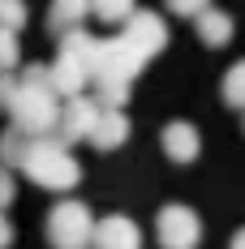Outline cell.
<instances>
[{"label": "cell", "instance_id": "cell-1", "mask_svg": "<svg viewBox=\"0 0 245 249\" xmlns=\"http://www.w3.org/2000/svg\"><path fill=\"white\" fill-rule=\"evenodd\" d=\"M60 95L52 90L48 82V65H26L22 77H18V90L9 99V116H13V129L26 133V138H52L56 124H60Z\"/></svg>", "mask_w": 245, "mask_h": 249}, {"label": "cell", "instance_id": "cell-2", "mask_svg": "<svg viewBox=\"0 0 245 249\" xmlns=\"http://www.w3.org/2000/svg\"><path fill=\"white\" fill-rule=\"evenodd\" d=\"M18 168L39 189H52V194H69L82 180V163L74 159V150L60 138H26V150L18 159Z\"/></svg>", "mask_w": 245, "mask_h": 249}, {"label": "cell", "instance_id": "cell-3", "mask_svg": "<svg viewBox=\"0 0 245 249\" xmlns=\"http://www.w3.org/2000/svg\"><path fill=\"white\" fill-rule=\"evenodd\" d=\"M147 69V56L133 48L125 35H112V39H99L95 43V65H91V86H129L133 77Z\"/></svg>", "mask_w": 245, "mask_h": 249}, {"label": "cell", "instance_id": "cell-4", "mask_svg": "<svg viewBox=\"0 0 245 249\" xmlns=\"http://www.w3.org/2000/svg\"><path fill=\"white\" fill-rule=\"evenodd\" d=\"M95 236V215L77 198H65L48 211V241L52 249H86Z\"/></svg>", "mask_w": 245, "mask_h": 249}, {"label": "cell", "instance_id": "cell-5", "mask_svg": "<svg viewBox=\"0 0 245 249\" xmlns=\"http://www.w3.org/2000/svg\"><path fill=\"white\" fill-rule=\"evenodd\" d=\"M155 241L164 249H198V241H202V219H198V211L181 206V202L164 206V211L155 215Z\"/></svg>", "mask_w": 245, "mask_h": 249}, {"label": "cell", "instance_id": "cell-6", "mask_svg": "<svg viewBox=\"0 0 245 249\" xmlns=\"http://www.w3.org/2000/svg\"><path fill=\"white\" fill-rule=\"evenodd\" d=\"M99 107L95 95H74V99L60 103V124H56V138L65 142V146H74V142H86L91 138V129L99 121Z\"/></svg>", "mask_w": 245, "mask_h": 249}, {"label": "cell", "instance_id": "cell-7", "mask_svg": "<svg viewBox=\"0 0 245 249\" xmlns=\"http://www.w3.org/2000/svg\"><path fill=\"white\" fill-rule=\"evenodd\" d=\"M121 35H125L138 52H142L147 60H155L159 52L168 48V22H164L159 13H151V9H138V13L121 26Z\"/></svg>", "mask_w": 245, "mask_h": 249}, {"label": "cell", "instance_id": "cell-8", "mask_svg": "<svg viewBox=\"0 0 245 249\" xmlns=\"http://www.w3.org/2000/svg\"><path fill=\"white\" fill-rule=\"evenodd\" d=\"M91 245L95 249H142V228L129 215H108V219H95Z\"/></svg>", "mask_w": 245, "mask_h": 249}, {"label": "cell", "instance_id": "cell-9", "mask_svg": "<svg viewBox=\"0 0 245 249\" xmlns=\"http://www.w3.org/2000/svg\"><path fill=\"white\" fill-rule=\"evenodd\" d=\"M159 142H164V150H168L172 163H194L198 155H202V133H198L189 121H168Z\"/></svg>", "mask_w": 245, "mask_h": 249}, {"label": "cell", "instance_id": "cell-10", "mask_svg": "<svg viewBox=\"0 0 245 249\" xmlns=\"http://www.w3.org/2000/svg\"><path fill=\"white\" fill-rule=\"evenodd\" d=\"M86 142H91V146H99V150L125 146V142H129V116H125V107H103Z\"/></svg>", "mask_w": 245, "mask_h": 249}, {"label": "cell", "instance_id": "cell-11", "mask_svg": "<svg viewBox=\"0 0 245 249\" xmlns=\"http://www.w3.org/2000/svg\"><path fill=\"white\" fill-rule=\"evenodd\" d=\"M194 30L207 48H224V43H232V13H224V9L211 4V9H202L194 18Z\"/></svg>", "mask_w": 245, "mask_h": 249}, {"label": "cell", "instance_id": "cell-12", "mask_svg": "<svg viewBox=\"0 0 245 249\" xmlns=\"http://www.w3.org/2000/svg\"><path fill=\"white\" fill-rule=\"evenodd\" d=\"M86 13H91V0H52L48 26L56 35H65V30H77V26L86 22Z\"/></svg>", "mask_w": 245, "mask_h": 249}, {"label": "cell", "instance_id": "cell-13", "mask_svg": "<svg viewBox=\"0 0 245 249\" xmlns=\"http://www.w3.org/2000/svg\"><path fill=\"white\" fill-rule=\"evenodd\" d=\"M91 13L108 26H125L138 13V0H91Z\"/></svg>", "mask_w": 245, "mask_h": 249}, {"label": "cell", "instance_id": "cell-14", "mask_svg": "<svg viewBox=\"0 0 245 249\" xmlns=\"http://www.w3.org/2000/svg\"><path fill=\"white\" fill-rule=\"evenodd\" d=\"M220 95H224V103H228V107H241V112H245V60H237V65L224 73Z\"/></svg>", "mask_w": 245, "mask_h": 249}, {"label": "cell", "instance_id": "cell-15", "mask_svg": "<svg viewBox=\"0 0 245 249\" xmlns=\"http://www.w3.org/2000/svg\"><path fill=\"white\" fill-rule=\"evenodd\" d=\"M22 150H26V133H18L9 124V133H0V159H4V168H18Z\"/></svg>", "mask_w": 245, "mask_h": 249}, {"label": "cell", "instance_id": "cell-16", "mask_svg": "<svg viewBox=\"0 0 245 249\" xmlns=\"http://www.w3.org/2000/svg\"><path fill=\"white\" fill-rule=\"evenodd\" d=\"M26 26V4L22 0H0V30H22Z\"/></svg>", "mask_w": 245, "mask_h": 249}, {"label": "cell", "instance_id": "cell-17", "mask_svg": "<svg viewBox=\"0 0 245 249\" xmlns=\"http://www.w3.org/2000/svg\"><path fill=\"white\" fill-rule=\"evenodd\" d=\"M13 69H18V35L0 30V73H13Z\"/></svg>", "mask_w": 245, "mask_h": 249}, {"label": "cell", "instance_id": "cell-18", "mask_svg": "<svg viewBox=\"0 0 245 249\" xmlns=\"http://www.w3.org/2000/svg\"><path fill=\"white\" fill-rule=\"evenodd\" d=\"M202 9H211V0H168V13H176V18H189V22H194Z\"/></svg>", "mask_w": 245, "mask_h": 249}, {"label": "cell", "instance_id": "cell-19", "mask_svg": "<svg viewBox=\"0 0 245 249\" xmlns=\"http://www.w3.org/2000/svg\"><path fill=\"white\" fill-rule=\"evenodd\" d=\"M13 90H18V77H13V73H0V107H4V112H9Z\"/></svg>", "mask_w": 245, "mask_h": 249}, {"label": "cell", "instance_id": "cell-20", "mask_svg": "<svg viewBox=\"0 0 245 249\" xmlns=\"http://www.w3.org/2000/svg\"><path fill=\"white\" fill-rule=\"evenodd\" d=\"M9 202H13V176H9V168L0 163V211H4Z\"/></svg>", "mask_w": 245, "mask_h": 249}, {"label": "cell", "instance_id": "cell-21", "mask_svg": "<svg viewBox=\"0 0 245 249\" xmlns=\"http://www.w3.org/2000/svg\"><path fill=\"white\" fill-rule=\"evenodd\" d=\"M13 245V228H9V219H4V211H0V249Z\"/></svg>", "mask_w": 245, "mask_h": 249}, {"label": "cell", "instance_id": "cell-22", "mask_svg": "<svg viewBox=\"0 0 245 249\" xmlns=\"http://www.w3.org/2000/svg\"><path fill=\"white\" fill-rule=\"evenodd\" d=\"M232 249H245V228L237 232V236H232Z\"/></svg>", "mask_w": 245, "mask_h": 249}, {"label": "cell", "instance_id": "cell-23", "mask_svg": "<svg viewBox=\"0 0 245 249\" xmlns=\"http://www.w3.org/2000/svg\"><path fill=\"white\" fill-rule=\"evenodd\" d=\"M241 129H245V121H241Z\"/></svg>", "mask_w": 245, "mask_h": 249}]
</instances>
